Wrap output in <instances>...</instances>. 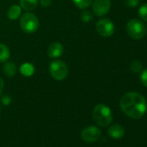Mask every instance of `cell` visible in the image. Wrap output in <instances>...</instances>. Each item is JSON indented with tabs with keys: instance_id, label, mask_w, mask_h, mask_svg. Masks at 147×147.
<instances>
[{
	"instance_id": "20",
	"label": "cell",
	"mask_w": 147,
	"mask_h": 147,
	"mask_svg": "<svg viewBox=\"0 0 147 147\" xmlns=\"http://www.w3.org/2000/svg\"><path fill=\"white\" fill-rule=\"evenodd\" d=\"M140 81L142 84L147 88V68L144 69L141 71V75H140Z\"/></svg>"
},
{
	"instance_id": "1",
	"label": "cell",
	"mask_w": 147,
	"mask_h": 147,
	"mask_svg": "<svg viewBox=\"0 0 147 147\" xmlns=\"http://www.w3.org/2000/svg\"><path fill=\"white\" fill-rule=\"evenodd\" d=\"M119 107L125 114L131 119H139L146 112V100L143 95L136 92H129L122 96Z\"/></svg>"
},
{
	"instance_id": "18",
	"label": "cell",
	"mask_w": 147,
	"mask_h": 147,
	"mask_svg": "<svg viewBox=\"0 0 147 147\" xmlns=\"http://www.w3.org/2000/svg\"><path fill=\"white\" fill-rule=\"evenodd\" d=\"M138 16L143 21L147 22V4H144L140 6L138 10Z\"/></svg>"
},
{
	"instance_id": "7",
	"label": "cell",
	"mask_w": 147,
	"mask_h": 147,
	"mask_svg": "<svg viewBox=\"0 0 147 147\" xmlns=\"http://www.w3.org/2000/svg\"><path fill=\"white\" fill-rule=\"evenodd\" d=\"M101 136V131L94 125H90L84 128L82 131V139L87 143H94Z\"/></svg>"
},
{
	"instance_id": "4",
	"label": "cell",
	"mask_w": 147,
	"mask_h": 147,
	"mask_svg": "<svg viewBox=\"0 0 147 147\" xmlns=\"http://www.w3.org/2000/svg\"><path fill=\"white\" fill-rule=\"evenodd\" d=\"M21 29L29 34L36 32L39 28V20L37 17L30 12L24 14L20 19Z\"/></svg>"
},
{
	"instance_id": "14",
	"label": "cell",
	"mask_w": 147,
	"mask_h": 147,
	"mask_svg": "<svg viewBox=\"0 0 147 147\" xmlns=\"http://www.w3.org/2000/svg\"><path fill=\"white\" fill-rule=\"evenodd\" d=\"M21 12H22V8L20 7V5H15L9 9L7 16L11 20H16L20 17Z\"/></svg>"
},
{
	"instance_id": "22",
	"label": "cell",
	"mask_w": 147,
	"mask_h": 147,
	"mask_svg": "<svg viewBox=\"0 0 147 147\" xmlns=\"http://www.w3.org/2000/svg\"><path fill=\"white\" fill-rule=\"evenodd\" d=\"M11 97L10 96V95H4L3 97H2V103L5 105V106H8V105H10L11 104Z\"/></svg>"
},
{
	"instance_id": "8",
	"label": "cell",
	"mask_w": 147,
	"mask_h": 147,
	"mask_svg": "<svg viewBox=\"0 0 147 147\" xmlns=\"http://www.w3.org/2000/svg\"><path fill=\"white\" fill-rule=\"evenodd\" d=\"M111 7V0H94L93 3V11L98 17L105 16Z\"/></svg>"
},
{
	"instance_id": "9",
	"label": "cell",
	"mask_w": 147,
	"mask_h": 147,
	"mask_svg": "<svg viewBox=\"0 0 147 147\" xmlns=\"http://www.w3.org/2000/svg\"><path fill=\"white\" fill-rule=\"evenodd\" d=\"M64 48L60 42H52L48 49V55L50 58H58L62 55Z\"/></svg>"
},
{
	"instance_id": "21",
	"label": "cell",
	"mask_w": 147,
	"mask_h": 147,
	"mask_svg": "<svg viewBox=\"0 0 147 147\" xmlns=\"http://www.w3.org/2000/svg\"><path fill=\"white\" fill-rule=\"evenodd\" d=\"M125 3L128 7H136L138 3H139V0H125Z\"/></svg>"
},
{
	"instance_id": "6",
	"label": "cell",
	"mask_w": 147,
	"mask_h": 147,
	"mask_svg": "<svg viewBox=\"0 0 147 147\" xmlns=\"http://www.w3.org/2000/svg\"><path fill=\"white\" fill-rule=\"evenodd\" d=\"M96 30L102 37H109L114 33V24L109 18H101L96 24Z\"/></svg>"
},
{
	"instance_id": "11",
	"label": "cell",
	"mask_w": 147,
	"mask_h": 147,
	"mask_svg": "<svg viewBox=\"0 0 147 147\" xmlns=\"http://www.w3.org/2000/svg\"><path fill=\"white\" fill-rule=\"evenodd\" d=\"M38 5V0H20V7L27 11L35 10Z\"/></svg>"
},
{
	"instance_id": "3",
	"label": "cell",
	"mask_w": 147,
	"mask_h": 147,
	"mask_svg": "<svg viewBox=\"0 0 147 147\" xmlns=\"http://www.w3.org/2000/svg\"><path fill=\"white\" fill-rule=\"evenodd\" d=\"M126 32L128 36L135 40L143 38L146 33V27L144 23L138 19H131L126 24Z\"/></svg>"
},
{
	"instance_id": "5",
	"label": "cell",
	"mask_w": 147,
	"mask_h": 147,
	"mask_svg": "<svg viewBox=\"0 0 147 147\" xmlns=\"http://www.w3.org/2000/svg\"><path fill=\"white\" fill-rule=\"evenodd\" d=\"M49 73L51 76L56 81L66 79L68 75V68L66 63L60 60L53 61L49 65Z\"/></svg>"
},
{
	"instance_id": "10",
	"label": "cell",
	"mask_w": 147,
	"mask_h": 147,
	"mask_svg": "<svg viewBox=\"0 0 147 147\" xmlns=\"http://www.w3.org/2000/svg\"><path fill=\"white\" fill-rule=\"evenodd\" d=\"M107 132H108L109 136L112 138L119 139V138L124 137V135H125V129H124V127L121 125L114 124V125H113L112 126L109 127Z\"/></svg>"
},
{
	"instance_id": "25",
	"label": "cell",
	"mask_w": 147,
	"mask_h": 147,
	"mask_svg": "<svg viewBox=\"0 0 147 147\" xmlns=\"http://www.w3.org/2000/svg\"><path fill=\"white\" fill-rule=\"evenodd\" d=\"M0 113H1V106H0Z\"/></svg>"
},
{
	"instance_id": "2",
	"label": "cell",
	"mask_w": 147,
	"mask_h": 147,
	"mask_svg": "<svg viewBox=\"0 0 147 147\" xmlns=\"http://www.w3.org/2000/svg\"><path fill=\"white\" fill-rule=\"evenodd\" d=\"M93 119L100 126H107L113 120V113L109 107L105 104H98L93 110Z\"/></svg>"
},
{
	"instance_id": "24",
	"label": "cell",
	"mask_w": 147,
	"mask_h": 147,
	"mask_svg": "<svg viewBox=\"0 0 147 147\" xmlns=\"http://www.w3.org/2000/svg\"><path fill=\"white\" fill-rule=\"evenodd\" d=\"M4 87H5V83H4V80L0 77V96L2 94V92L4 90Z\"/></svg>"
},
{
	"instance_id": "12",
	"label": "cell",
	"mask_w": 147,
	"mask_h": 147,
	"mask_svg": "<svg viewBox=\"0 0 147 147\" xmlns=\"http://www.w3.org/2000/svg\"><path fill=\"white\" fill-rule=\"evenodd\" d=\"M3 70H4L5 75L9 77H13L17 74V67L11 61H5L3 67Z\"/></svg>"
},
{
	"instance_id": "15",
	"label": "cell",
	"mask_w": 147,
	"mask_h": 147,
	"mask_svg": "<svg viewBox=\"0 0 147 147\" xmlns=\"http://www.w3.org/2000/svg\"><path fill=\"white\" fill-rule=\"evenodd\" d=\"M11 52L9 48L3 43H0V62H5L10 58Z\"/></svg>"
},
{
	"instance_id": "16",
	"label": "cell",
	"mask_w": 147,
	"mask_h": 147,
	"mask_svg": "<svg viewBox=\"0 0 147 147\" xmlns=\"http://www.w3.org/2000/svg\"><path fill=\"white\" fill-rule=\"evenodd\" d=\"M73 2L76 7L82 10H85L91 5V4L93 3V0H73Z\"/></svg>"
},
{
	"instance_id": "19",
	"label": "cell",
	"mask_w": 147,
	"mask_h": 147,
	"mask_svg": "<svg viewBox=\"0 0 147 147\" xmlns=\"http://www.w3.org/2000/svg\"><path fill=\"white\" fill-rule=\"evenodd\" d=\"M81 19L83 23H88L93 19V14L88 11H85L82 13Z\"/></svg>"
},
{
	"instance_id": "17",
	"label": "cell",
	"mask_w": 147,
	"mask_h": 147,
	"mask_svg": "<svg viewBox=\"0 0 147 147\" xmlns=\"http://www.w3.org/2000/svg\"><path fill=\"white\" fill-rule=\"evenodd\" d=\"M130 68L131 70V72L135 73V74H138V73H141V71L143 70V65L142 63L138 61V60H135V61H132L130 64Z\"/></svg>"
},
{
	"instance_id": "23",
	"label": "cell",
	"mask_w": 147,
	"mask_h": 147,
	"mask_svg": "<svg viewBox=\"0 0 147 147\" xmlns=\"http://www.w3.org/2000/svg\"><path fill=\"white\" fill-rule=\"evenodd\" d=\"M40 5L42 7H49L51 5V0H40Z\"/></svg>"
},
{
	"instance_id": "13",
	"label": "cell",
	"mask_w": 147,
	"mask_h": 147,
	"mask_svg": "<svg viewBox=\"0 0 147 147\" xmlns=\"http://www.w3.org/2000/svg\"><path fill=\"white\" fill-rule=\"evenodd\" d=\"M35 72V67L31 63L25 62L21 65L20 67V73L25 77H30L34 75Z\"/></svg>"
}]
</instances>
